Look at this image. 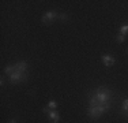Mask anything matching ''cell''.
<instances>
[{
  "label": "cell",
  "mask_w": 128,
  "mask_h": 123,
  "mask_svg": "<svg viewBox=\"0 0 128 123\" xmlns=\"http://www.w3.org/2000/svg\"><path fill=\"white\" fill-rule=\"evenodd\" d=\"M110 109V104H106V105H97V107H89L87 109V116L90 119H98L101 118L104 113H106Z\"/></svg>",
  "instance_id": "obj_2"
},
{
  "label": "cell",
  "mask_w": 128,
  "mask_h": 123,
  "mask_svg": "<svg viewBox=\"0 0 128 123\" xmlns=\"http://www.w3.org/2000/svg\"><path fill=\"white\" fill-rule=\"evenodd\" d=\"M101 59H102V63L104 64H105V66L106 67H112V66H113V64H114V57L113 56H112V55H102V56H101Z\"/></svg>",
  "instance_id": "obj_6"
},
{
  "label": "cell",
  "mask_w": 128,
  "mask_h": 123,
  "mask_svg": "<svg viewBox=\"0 0 128 123\" xmlns=\"http://www.w3.org/2000/svg\"><path fill=\"white\" fill-rule=\"evenodd\" d=\"M123 115H124V116H126V118L128 119V112H123Z\"/></svg>",
  "instance_id": "obj_15"
},
{
  "label": "cell",
  "mask_w": 128,
  "mask_h": 123,
  "mask_svg": "<svg viewBox=\"0 0 128 123\" xmlns=\"http://www.w3.org/2000/svg\"><path fill=\"white\" fill-rule=\"evenodd\" d=\"M42 112L48 116V119H49L52 123H59L60 115L56 109H50V108H48V107H45V108H42Z\"/></svg>",
  "instance_id": "obj_5"
},
{
  "label": "cell",
  "mask_w": 128,
  "mask_h": 123,
  "mask_svg": "<svg viewBox=\"0 0 128 123\" xmlns=\"http://www.w3.org/2000/svg\"><path fill=\"white\" fill-rule=\"evenodd\" d=\"M113 93L106 86H100L97 88L93 93L90 94L89 98V107H97V105H106L112 103Z\"/></svg>",
  "instance_id": "obj_1"
},
{
  "label": "cell",
  "mask_w": 128,
  "mask_h": 123,
  "mask_svg": "<svg viewBox=\"0 0 128 123\" xmlns=\"http://www.w3.org/2000/svg\"><path fill=\"white\" fill-rule=\"evenodd\" d=\"M59 18V12H56V11H48V12H45L44 15H42V18H41V22L44 23V25H52L54 22V21Z\"/></svg>",
  "instance_id": "obj_4"
},
{
  "label": "cell",
  "mask_w": 128,
  "mask_h": 123,
  "mask_svg": "<svg viewBox=\"0 0 128 123\" xmlns=\"http://www.w3.org/2000/svg\"><path fill=\"white\" fill-rule=\"evenodd\" d=\"M8 123H18V122H16V119H11V120L8 122Z\"/></svg>",
  "instance_id": "obj_14"
},
{
  "label": "cell",
  "mask_w": 128,
  "mask_h": 123,
  "mask_svg": "<svg viewBox=\"0 0 128 123\" xmlns=\"http://www.w3.org/2000/svg\"><path fill=\"white\" fill-rule=\"evenodd\" d=\"M57 19L63 21V22H67V21H68V15H67L66 12H59V18H57Z\"/></svg>",
  "instance_id": "obj_11"
},
{
  "label": "cell",
  "mask_w": 128,
  "mask_h": 123,
  "mask_svg": "<svg viewBox=\"0 0 128 123\" xmlns=\"http://www.w3.org/2000/svg\"><path fill=\"white\" fill-rule=\"evenodd\" d=\"M48 108H50V109H56L57 108V103L54 100H50L49 103H48Z\"/></svg>",
  "instance_id": "obj_12"
},
{
  "label": "cell",
  "mask_w": 128,
  "mask_h": 123,
  "mask_svg": "<svg viewBox=\"0 0 128 123\" xmlns=\"http://www.w3.org/2000/svg\"><path fill=\"white\" fill-rule=\"evenodd\" d=\"M15 67H16V70H18V71L27 73V63H26V62H23V60L16 62V63H15Z\"/></svg>",
  "instance_id": "obj_7"
},
{
  "label": "cell",
  "mask_w": 128,
  "mask_h": 123,
  "mask_svg": "<svg viewBox=\"0 0 128 123\" xmlns=\"http://www.w3.org/2000/svg\"><path fill=\"white\" fill-rule=\"evenodd\" d=\"M27 79V73H23V71H15L14 74H11L8 77V82L12 85H16V84H20V82H25Z\"/></svg>",
  "instance_id": "obj_3"
},
{
  "label": "cell",
  "mask_w": 128,
  "mask_h": 123,
  "mask_svg": "<svg viewBox=\"0 0 128 123\" xmlns=\"http://www.w3.org/2000/svg\"><path fill=\"white\" fill-rule=\"evenodd\" d=\"M121 109H123V112H128V98L123 101V105H121Z\"/></svg>",
  "instance_id": "obj_13"
},
{
  "label": "cell",
  "mask_w": 128,
  "mask_h": 123,
  "mask_svg": "<svg viewBox=\"0 0 128 123\" xmlns=\"http://www.w3.org/2000/svg\"><path fill=\"white\" fill-rule=\"evenodd\" d=\"M116 41H117L118 44H123V42L126 41V36H124V34H120V33H118V34L116 36Z\"/></svg>",
  "instance_id": "obj_10"
},
{
  "label": "cell",
  "mask_w": 128,
  "mask_h": 123,
  "mask_svg": "<svg viewBox=\"0 0 128 123\" xmlns=\"http://www.w3.org/2000/svg\"><path fill=\"white\" fill-rule=\"evenodd\" d=\"M127 55H128V49H127Z\"/></svg>",
  "instance_id": "obj_16"
},
{
  "label": "cell",
  "mask_w": 128,
  "mask_h": 123,
  "mask_svg": "<svg viewBox=\"0 0 128 123\" xmlns=\"http://www.w3.org/2000/svg\"><path fill=\"white\" fill-rule=\"evenodd\" d=\"M118 33H120V34H124V36L128 34V22H126V23L121 25L120 29H118Z\"/></svg>",
  "instance_id": "obj_9"
},
{
  "label": "cell",
  "mask_w": 128,
  "mask_h": 123,
  "mask_svg": "<svg viewBox=\"0 0 128 123\" xmlns=\"http://www.w3.org/2000/svg\"><path fill=\"white\" fill-rule=\"evenodd\" d=\"M15 71H16V67H15V64H14V66H12V64H8V66H6V69H4V73L8 74V75L14 74Z\"/></svg>",
  "instance_id": "obj_8"
}]
</instances>
